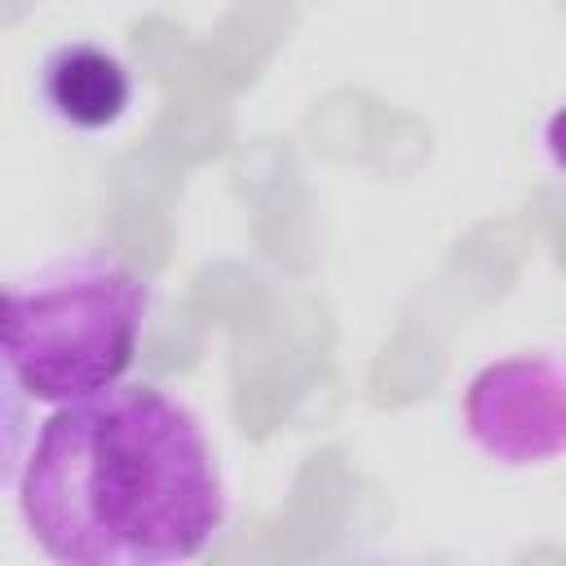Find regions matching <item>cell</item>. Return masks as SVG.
Instances as JSON below:
<instances>
[{
  "label": "cell",
  "mask_w": 566,
  "mask_h": 566,
  "mask_svg": "<svg viewBox=\"0 0 566 566\" xmlns=\"http://www.w3.org/2000/svg\"><path fill=\"white\" fill-rule=\"evenodd\" d=\"M27 535L62 566H172L226 526V482L203 420L159 385L62 402L9 455Z\"/></svg>",
  "instance_id": "1"
},
{
  "label": "cell",
  "mask_w": 566,
  "mask_h": 566,
  "mask_svg": "<svg viewBox=\"0 0 566 566\" xmlns=\"http://www.w3.org/2000/svg\"><path fill=\"white\" fill-rule=\"evenodd\" d=\"M146 314V279L106 248H75L13 274L0 310L4 389L62 407L119 385Z\"/></svg>",
  "instance_id": "2"
},
{
  "label": "cell",
  "mask_w": 566,
  "mask_h": 566,
  "mask_svg": "<svg viewBox=\"0 0 566 566\" xmlns=\"http://www.w3.org/2000/svg\"><path fill=\"white\" fill-rule=\"evenodd\" d=\"M464 429L482 455L509 469L566 455V363L553 354L486 363L464 389Z\"/></svg>",
  "instance_id": "3"
},
{
  "label": "cell",
  "mask_w": 566,
  "mask_h": 566,
  "mask_svg": "<svg viewBox=\"0 0 566 566\" xmlns=\"http://www.w3.org/2000/svg\"><path fill=\"white\" fill-rule=\"evenodd\" d=\"M44 111L75 133H106L133 106V75L124 57L93 40L57 44L35 75Z\"/></svg>",
  "instance_id": "4"
},
{
  "label": "cell",
  "mask_w": 566,
  "mask_h": 566,
  "mask_svg": "<svg viewBox=\"0 0 566 566\" xmlns=\"http://www.w3.org/2000/svg\"><path fill=\"white\" fill-rule=\"evenodd\" d=\"M544 150H548L553 168L566 172V102H562V106L548 115V124H544Z\"/></svg>",
  "instance_id": "5"
}]
</instances>
